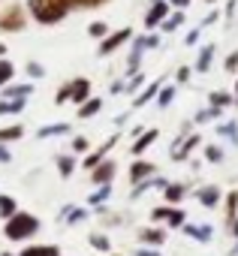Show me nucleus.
Wrapping results in <instances>:
<instances>
[{
    "label": "nucleus",
    "instance_id": "41",
    "mask_svg": "<svg viewBox=\"0 0 238 256\" xmlns=\"http://www.w3.org/2000/svg\"><path fill=\"white\" fill-rule=\"evenodd\" d=\"M90 34H94V36H102V34H106V24H90Z\"/></svg>",
    "mask_w": 238,
    "mask_h": 256
},
{
    "label": "nucleus",
    "instance_id": "28",
    "mask_svg": "<svg viewBox=\"0 0 238 256\" xmlns=\"http://www.w3.org/2000/svg\"><path fill=\"white\" fill-rule=\"evenodd\" d=\"M66 130H70V126H64V124L60 126H46V130H40V136L46 139V136H58V133H66Z\"/></svg>",
    "mask_w": 238,
    "mask_h": 256
},
{
    "label": "nucleus",
    "instance_id": "21",
    "mask_svg": "<svg viewBox=\"0 0 238 256\" xmlns=\"http://www.w3.org/2000/svg\"><path fill=\"white\" fill-rule=\"evenodd\" d=\"M112 175H114V163H102V166L94 172V178H96V181H102V184H106Z\"/></svg>",
    "mask_w": 238,
    "mask_h": 256
},
{
    "label": "nucleus",
    "instance_id": "36",
    "mask_svg": "<svg viewBox=\"0 0 238 256\" xmlns=\"http://www.w3.org/2000/svg\"><path fill=\"white\" fill-rule=\"evenodd\" d=\"M106 196H108V187H102V190H100V193H94V196H90V202H102V199H106Z\"/></svg>",
    "mask_w": 238,
    "mask_h": 256
},
{
    "label": "nucleus",
    "instance_id": "23",
    "mask_svg": "<svg viewBox=\"0 0 238 256\" xmlns=\"http://www.w3.org/2000/svg\"><path fill=\"white\" fill-rule=\"evenodd\" d=\"M223 70H226L229 76H238V48H235V52L223 60Z\"/></svg>",
    "mask_w": 238,
    "mask_h": 256
},
{
    "label": "nucleus",
    "instance_id": "19",
    "mask_svg": "<svg viewBox=\"0 0 238 256\" xmlns=\"http://www.w3.org/2000/svg\"><path fill=\"white\" fill-rule=\"evenodd\" d=\"M223 157H226V154H223L220 145H208V148H205V160H208V163H223Z\"/></svg>",
    "mask_w": 238,
    "mask_h": 256
},
{
    "label": "nucleus",
    "instance_id": "37",
    "mask_svg": "<svg viewBox=\"0 0 238 256\" xmlns=\"http://www.w3.org/2000/svg\"><path fill=\"white\" fill-rule=\"evenodd\" d=\"M166 214H169V208H154L151 217H154V220H166Z\"/></svg>",
    "mask_w": 238,
    "mask_h": 256
},
{
    "label": "nucleus",
    "instance_id": "8",
    "mask_svg": "<svg viewBox=\"0 0 238 256\" xmlns=\"http://www.w3.org/2000/svg\"><path fill=\"white\" fill-rule=\"evenodd\" d=\"M211 60H214V46H202L199 48V58H196V72H208L211 70Z\"/></svg>",
    "mask_w": 238,
    "mask_h": 256
},
{
    "label": "nucleus",
    "instance_id": "26",
    "mask_svg": "<svg viewBox=\"0 0 238 256\" xmlns=\"http://www.w3.org/2000/svg\"><path fill=\"white\" fill-rule=\"evenodd\" d=\"M18 108H24V96H18L12 102H0V114H4V112H18Z\"/></svg>",
    "mask_w": 238,
    "mask_h": 256
},
{
    "label": "nucleus",
    "instance_id": "29",
    "mask_svg": "<svg viewBox=\"0 0 238 256\" xmlns=\"http://www.w3.org/2000/svg\"><path fill=\"white\" fill-rule=\"evenodd\" d=\"M4 94H6V96H28V94H30V88H28V84H22V88H10V90H4Z\"/></svg>",
    "mask_w": 238,
    "mask_h": 256
},
{
    "label": "nucleus",
    "instance_id": "47",
    "mask_svg": "<svg viewBox=\"0 0 238 256\" xmlns=\"http://www.w3.org/2000/svg\"><path fill=\"white\" fill-rule=\"evenodd\" d=\"M235 94H238V78H235Z\"/></svg>",
    "mask_w": 238,
    "mask_h": 256
},
{
    "label": "nucleus",
    "instance_id": "45",
    "mask_svg": "<svg viewBox=\"0 0 238 256\" xmlns=\"http://www.w3.org/2000/svg\"><path fill=\"white\" fill-rule=\"evenodd\" d=\"M232 256H238V238H235V244H232Z\"/></svg>",
    "mask_w": 238,
    "mask_h": 256
},
{
    "label": "nucleus",
    "instance_id": "25",
    "mask_svg": "<svg viewBox=\"0 0 238 256\" xmlns=\"http://www.w3.org/2000/svg\"><path fill=\"white\" fill-rule=\"evenodd\" d=\"M100 106H102L100 100H90V102H84V106H82V112H78V114H82V118H90V114H96V112H100Z\"/></svg>",
    "mask_w": 238,
    "mask_h": 256
},
{
    "label": "nucleus",
    "instance_id": "39",
    "mask_svg": "<svg viewBox=\"0 0 238 256\" xmlns=\"http://www.w3.org/2000/svg\"><path fill=\"white\" fill-rule=\"evenodd\" d=\"M169 4H172L175 10H187V6H190V0H169Z\"/></svg>",
    "mask_w": 238,
    "mask_h": 256
},
{
    "label": "nucleus",
    "instance_id": "27",
    "mask_svg": "<svg viewBox=\"0 0 238 256\" xmlns=\"http://www.w3.org/2000/svg\"><path fill=\"white\" fill-rule=\"evenodd\" d=\"M22 136V126H10V130H0V142H6V139H18Z\"/></svg>",
    "mask_w": 238,
    "mask_h": 256
},
{
    "label": "nucleus",
    "instance_id": "4",
    "mask_svg": "<svg viewBox=\"0 0 238 256\" xmlns=\"http://www.w3.org/2000/svg\"><path fill=\"white\" fill-rule=\"evenodd\" d=\"M166 16H169V4H166V0H157V4L148 10V16H145V28H157V24H163Z\"/></svg>",
    "mask_w": 238,
    "mask_h": 256
},
{
    "label": "nucleus",
    "instance_id": "10",
    "mask_svg": "<svg viewBox=\"0 0 238 256\" xmlns=\"http://www.w3.org/2000/svg\"><path fill=\"white\" fill-rule=\"evenodd\" d=\"M139 238H142V244H154V247H160V244L166 241V232H163V229H142Z\"/></svg>",
    "mask_w": 238,
    "mask_h": 256
},
{
    "label": "nucleus",
    "instance_id": "12",
    "mask_svg": "<svg viewBox=\"0 0 238 256\" xmlns=\"http://www.w3.org/2000/svg\"><path fill=\"white\" fill-rule=\"evenodd\" d=\"M181 24H184V10H175L172 16H166V18H163V24H160V28H163L166 34H172V30H178Z\"/></svg>",
    "mask_w": 238,
    "mask_h": 256
},
{
    "label": "nucleus",
    "instance_id": "40",
    "mask_svg": "<svg viewBox=\"0 0 238 256\" xmlns=\"http://www.w3.org/2000/svg\"><path fill=\"white\" fill-rule=\"evenodd\" d=\"M217 18H220V12H208V18H205V22H202V28H208V24H214V22H217Z\"/></svg>",
    "mask_w": 238,
    "mask_h": 256
},
{
    "label": "nucleus",
    "instance_id": "32",
    "mask_svg": "<svg viewBox=\"0 0 238 256\" xmlns=\"http://www.w3.org/2000/svg\"><path fill=\"white\" fill-rule=\"evenodd\" d=\"M90 244H94V247H100V250H108V241H106L102 235H94V238H90Z\"/></svg>",
    "mask_w": 238,
    "mask_h": 256
},
{
    "label": "nucleus",
    "instance_id": "31",
    "mask_svg": "<svg viewBox=\"0 0 238 256\" xmlns=\"http://www.w3.org/2000/svg\"><path fill=\"white\" fill-rule=\"evenodd\" d=\"M58 163H60V175H70V172H72V160H70V157H60Z\"/></svg>",
    "mask_w": 238,
    "mask_h": 256
},
{
    "label": "nucleus",
    "instance_id": "2",
    "mask_svg": "<svg viewBox=\"0 0 238 256\" xmlns=\"http://www.w3.org/2000/svg\"><path fill=\"white\" fill-rule=\"evenodd\" d=\"M184 235H190L193 241H199V244H208L211 238H214V226H208V223H202V226H193V223H187L184 220Z\"/></svg>",
    "mask_w": 238,
    "mask_h": 256
},
{
    "label": "nucleus",
    "instance_id": "5",
    "mask_svg": "<svg viewBox=\"0 0 238 256\" xmlns=\"http://www.w3.org/2000/svg\"><path fill=\"white\" fill-rule=\"evenodd\" d=\"M184 139H187V142H178V145L172 148V157H175V160H187V157L199 148V139H202V136H184Z\"/></svg>",
    "mask_w": 238,
    "mask_h": 256
},
{
    "label": "nucleus",
    "instance_id": "42",
    "mask_svg": "<svg viewBox=\"0 0 238 256\" xmlns=\"http://www.w3.org/2000/svg\"><path fill=\"white\" fill-rule=\"evenodd\" d=\"M72 145H76V151H84V148H88V142H84V139H76Z\"/></svg>",
    "mask_w": 238,
    "mask_h": 256
},
{
    "label": "nucleus",
    "instance_id": "9",
    "mask_svg": "<svg viewBox=\"0 0 238 256\" xmlns=\"http://www.w3.org/2000/svg\"><path fill=\"white\" fill-rule=\"evenodd\" d=\"M232 96H235V94H229V90H211V94H208V106L226 108V106H232Z\"/></svg>",
    "mask_w": 238,
    "mask_h": 256
},
{
    "label": "nucleus",
    "instance_id": "15",
    "mask_svg": "<svg viewBox=\"0 0 238 256\" xmlns=\"http://www.w3.org/2000/svg\"><path fill=\"white\" fill-rule=\"evenodd\" d=\"M157 136H160V133H157V130H148V133H142V139H139V142H136V145H133V154H142V151H145V148H151V145H154V139H157Z\"/></svg>",
    "mask_w": 238,
    "mask_h": 256
},
{
    "label": "nucleus",
    "instance_id": "3",
    "mask_svg": "<svg viewBox=\"0 0 238 256\" xmlns=\"http://www.w3.org/2000/svg\"><path fill=\"white\" fill-rule=\"evenodd\" d=\"M196 199H199L205 208H214V205H220L223 193H220V187H217V184H208V187H199V190H196Z\"/></svg>",
    "mask_w": 238,
    "mask_h": 256
},
{
    "label": "nucleus",
    "instance_id": "43",
    "mask_svg": "<svg viewBox=\"0 0 238 256\" xmlns=\"http://www.w3.org/2000/svg\"><path fill=\"white\" fill-rule=\"evenodd\" d=\"M136 256H160V253H157V250H139Z\"/></svg>",
    "mask_w": 238,
    "mask_h": 256
},
{
    "label": "nucleus",
    "instance_id": "17",
    "mask_svg": "<svg viewBox=\"0 0 238 256\" xmlns=\"http://www.w3.org/2000/svg\"><path fill=\"white\" fill-rule=\"evenodd\" d=\"M157 90H160V82H154V84H148V88H145V94H139V96H136L133 102H136V106H145L148 100H154V96H157Z\"/></svg>",
    "mask_w": 238,
    "mask_h": 256
},
{
    "label": "nucleus",
    "instance_id": "38",
    "mask_svg": "<svg viewBox=\"0 0 238 256\" xmlns=\"http://www.w3.org/2000/svg\"><path fill=\"white\" fill-rule=\"evenodd\" d=\"M235 10H238V4H235V0H229V4H226V18H232Z\"/></svg>",
    "mask_w": 238,
    "mask_h": 256
},
{
    "label": "nucleus",
    "instance_id": "46",
    "mask_svg": "<svg viewBox=\"0 0 238 256\" xmlns=\"http://www.w3.org/2000/svg\"><path fill=\"white\" fill-rule=\"evenodd\" d=\"M232 106H235V108H238V94H235V96H232Z\"/></svg>",
    "mask_w": 238,
    "mask_h": 256
},
{
    "label": "nucleus",
    "instance_id": "49",
    "mask_svg": "<svg viewBox=\"0 0 238 256\" xmlns=\"http://www.w3.org/2000/svg\"><path fill=\"white\" fill-rule=\"evenodd\" d=\"M6 256H10V253H6Z\"/></svg>",
    "mask_w": 238,
    "mask_h": 256
},
{
    "label": "nucleus",
    "instance_id": "22",
    "mask_svg": "<svg viewBox=\"0 0 238 256\" xmlns=\"http://www.w3.org/2000/svg\"><path fill=\"white\" fill-rule=\"evenodd\" d=\"M16 214V202L10 196H0V217H12Z\"/></svg>",
    "mask_w": 238,
    "mask_h": 256
},
{
    "label": "nucleus",
    "instance_id": "16",
    "mask_svg": "<svg viewBox=\"0 0 238 256\" xmlns=\"http://www.w3.org/2000/svg\"><path fill=\"white\" fill-rule=\"evenodd\" d=\"M184 220H187V214H184L181 208H169V214H166V223H169L172 229H178V226H184Z\"/></svg>",
    "mask_w": 238,
    "mask_h": 256
},
{
    "label": "nucleus",
    "instance_id": "24",
    "mask_svg": "<svg viewBox=\"0 0 238 256\" xmlns=\"http://www.w3.org/2000/svg\"><path fill=\"white\" fill-rule=\"evenodd\" d=\"M172 100H175V88L169 84V88H163V94L157 96V106H160V108H166V106H169Z\"/></svg>",
    "mask_w": 238,
    "mask_h": 256
},
{
    "label": "nucleus",
    "instance_id": "35",
    "mask_svg": "<svg viewBox=\"0 0 238 256\" xmlns=\"http://www.w3.org/2000/svg\"><path fill=\"white\" fill-rule=\"evenodd\" d=\"M175 78H178V82H187V78H190V66H181V70L175 72Z\"/></svg>",
    "mask_w": 238,
    "mask_h": 256
},
{
    "label": "nucleus",
    "instance_id": "6",
    "mask_svg": "<svg viewBox=\"0 0 238 256\" xmlns=\"http://www.w3.org/2000/svg\"><path fill=\"white\" fill-rule=\"evenodd\" d=\"M88 88H90V84H88V78H78L76 84H70V88H64V94H60L58 100H66V96H72L76 102H82V100L88 96Z\"/></svg>",
    "mask_w": 238,
    "mask_h": 256
},
{
    "label": "nucleus",
    "instance_id": "1",
    "mask_svg": "<svg viewBox=\"0 0 238 256\" xmlns=\"http://www.w3.org/2000/svg\"><path fill=\"white\" fill-rule=\"evenodd\" d=\"M36 229H40L36 217H30V214H16V217L6 223V238H12V241H22L24 235H34Z\"/></svg>",
    "mask_w": 238,
    "mask_h": 256
},
{
    "label": "nucleus",
    "instance_id": "11",
    "mask_svg": "<svg viewBox=\"0 0 238 256\" xmlns=\"http://www.w3.org/2000/svg\"><path fill=\"white\" fill-rule=\"evenodd\" d=\"M217 136H223V139H229L232 145H238V124H235V120L220 124V126H217Z\"/></svg>",
    "mask_w": 238,
    "mask_h": 256
},
{
    "label": "nucleus",
    "instance_id": "14",
    "mask_svg": "<svg viewBox=\"0 0 238 256\" xmlns=\"http://www.w3.org/2000/svg\"><path fill=\"white\" fill-rule=\"evenodd\" d=\"M148 175H154V166L151 163H133V169H130V178L139 184L142 178H148Z\"/></svg>",
    "mask_w": 238,
    "mask_h": 256
},
{
    "label": "nucleus",
    "instance_id": "18",
    "mask_svg": "<svg viewBox=\"0 0 238 256\" xmlns=\"http://www.w3.org/2000/svg\"><path fill=\"white\" fill-rule=\"evenodd\" d=\"M22 256H60L58 247H28Z\"/></svg>",
    "mask_w": 238,
    "mask_h": 256
},
{
    "label": "nucleus",
    "instance_id": "7",
    "mask_svg": "<svg viewBox=\"0 0 238 256\" xmlns=\"http://www.w3.org/2000/svg\"><path fill=\"white\" fill-rule=\"evenodd\" d=\"M127 40H130V30H127V28H124V30H118V34H112V36H108V40L100 46V54H108V52H114L118 46H121V42H127Z\"/></svg>",
    "mask_w": 238,
    "mask_h": 256
},
{
    "label": "nucleus",
    "instance_id": "44",
    "mask_svg": "<svg viewBox=\"0 0 238 256\" xmlns=\"http://www.w3.org/2000/svg\"><path fill=\"white\" fill-rule=\"evenodd\" d=\"M0 160H4V163L10 160V151H6V148H0Z\"/></svg>",
    "mask_w": 238,
    "mask_h": 256
},
{
    "label": "nucleus",
    "instance_id": "20",
    "mask_svg": "<svg viewBox=\"0 0 238 256\" xmlns=\"http://www.w3.org/2000/svg\"><path fill=\"white\" fill-rule=\"evenodd\" d=\"M229 217H238V190H232L226 196V220Z\"/></svg>",
    "mask_w": 238,
    "mask_h": 256
},
{
    "label": "nucleus",
    "instance_id": "33",
    "mask_svg": "<svg viewBox=\"0 0 238 256\" xmlns=\"http://www.w3.org/2000/svg\"><path fill=\"white\" fill-rule=\"evenodd\" d=\"M226 226H229L232 238H238V217H229V220H226Z\"/></svg>",
    "mask_w": 238,
    "mask_h": 256
},
{
    "label": "nucleus",
    "instance_id": "48",
    "mask_svg": "<svg viewBox=\"0 0 238 256\" xmlns=\"http://www.w3.org/2000/svg\"><path fill=\"white\" fill-rule=\"evenodd\" d=\"M205 4H217V0H205Z\"/></svg>",
    "mask_w": 238,
    "mask_h": 256
},
{
    "label": "nucleus",
    "instance_id": "30",
    "mask_svg": "<svg viewBox=\"0 0 238 256\" xmlns=\"http://www.w3.org/2000/svg\"><path fill=\"white\" fill-rule=\"evenodd\" d=\"M199 34H202V28H196V30H190V34L184 36V46H196V42H199Z\"/></svg>",
    "mask_w": 238,
    "mask_h": 256
},
{
    "label": "nucleus",
    "instance_id": "34",
    "mask_svg": "<svg viewBox=\"0 0 238 256\" xmlns=\"http://www.w3.org/2000/svg\"><path fill=\"white\" fill-rule=\"evenodd\" d=\"M10 76H12V66L10 64H0V82H6Z\"/></svg>",
    "mask_w": 238,
    "mask_h": 256
},
{
    "label": "nucleus",
    "instance_id": "13",
    "mask_svg": "<svg viewBox=\"0 0 238 256\" xmlns=\"http://www.w3.org/2000/svg\"><path fill=\"white\" fill-rule=\"evenodd\" d=\"M163 193H166V202H172V205H175V202H181V199L187 196V187H184V184H166V187H163Z\"/></svg>",
    "mask_w": 238,
    "mask_h": 256
}]
</instances>
